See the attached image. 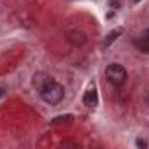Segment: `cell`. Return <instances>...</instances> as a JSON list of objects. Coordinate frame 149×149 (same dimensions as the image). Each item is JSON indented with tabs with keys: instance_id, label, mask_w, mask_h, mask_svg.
<instances>
[{
	"instance_id": "obj_1",
	"label": "cell",
	"mask_w": 149,
	"mask_h": 149,
	"mask_svg": "<svg viewBox=\"0 0 149 149\" xmlns=\"http://www.w3.org/2000/svg\"><path fill=\"white\" fill-rule=\"evenodd\" d=\"M39 93H40V98H42L46 104H49V105L60 104V102L63 100V97H65L63 86H61L60 83H56L54 79H49V81L39 90Z\"/></svg>"
},
{
	"instance_id": "obj_2",
	"label": "cell",
	"mask_w": 149,
	"mask_h": 149,
	"mask_svg": "<svg viewBox=\"0 0 149 149\" xmlns=\"http://www.w3.org/2000/svg\"><path fill=\"white\" fill-rule=\"evenodd\" d=\"M105 77L112 86H123L128 79V74H126L125 67H121L119 63H111L105 68Z\"/></svg>"
},
{
	"instance_id": "obj_3",
	"label": "cell",
	"mask_w": 149,
	"mask_h": 149,
	"mask_svg": "<svg viewBox=\"0 0 149 149\" xmlns=\"http://www.w3.org/2000/svg\"><path fill=\"white\" fill-rule=\"evenodd\" d=\"M67 40L70 44H74V46H83L86 42V35L83 32H79V30H72V32L67 33Z\"/></svg>"
},
{
	"instance_id": "obj_4",
	"label": "cell",
	"mask_w": 149,
	"mask_h": 149,
	"mask_svg": "<svg viewBox=\"0 0 149 149\" xmlns=\"http://www.w3.org/2000/svg\"><path fill=\"white\" fill-rule=\"evenodd\" d=\"M83 102H84V105H88V107H95L97 104H98V93H97V90H95V86L93 88H90L86 93H84V97H83Z\"/></svg>"
},
{
	"instance_id": "obj_5",
	"label": "cell",
	"mask_w": 149,
	"mask_h": 149,
	"mask_svg": "<svg viewBox=\"0 0 149 149\" xmlns=\"http://www.w3.org/2000/svg\"><path fill=\"white\" fill-rule=\"evenodd\" d=\"M49 79H53V77H49L47 74H44V72H37L35 76H33V86H35L37 90H40V88L49 81Z\"/></svg>"
},
{
	"instance_id": "obj_6",
	"label": "cell",
	"mask_w": 149,
	"mask_h": 149,
	"mask_svg": "<svg viewBox=\"0 0 149 149\" xmlns=\"http://www.w3.org/2000/svg\"><path fill=\"white\" fill-rule=\"evenodd\" d=\"M135 46H137L142 53H147V51H149V46H147V32H144V33H142V37L135 42Z\"/></svg>"
},
{
	"instance_id": "obj_7",
	"label": "cell",
	"mask_w": 149,
	"mask_h": 149,
	"mask_svg": "<svg viewBox=\"0 0 149 149\" xmlns=\"http://www.w3.org/2000/svg\"><path fill=\"white\" fill-rule=\"evenodd\" d=\"M74 119V116H58V118H54L51 123L53 125H60V123H70Z\"/></svg>"
},
{
	"instance_id": "obj_8",
	"label": "cell",
	"mask_w": 149,
	"mask_h": 149,
	"mask_svg": "<svg viewBox=\"0 0 149 149\" xmlns=\"http://www.w3.org/2000/svg\"><path fill=\"white\" fill-rule=\"evenodd\" d=\"M121 33V30H114V32H111L109 35H107V39H105V42H104V46H109L114 39H116V35H119Z\"/></svg>"
},
{
	"instance_id": "obj_9",
	"label": "cell",
	"mask_w": 149,
	"mask_h": 149,
	"mask_svg": "<svg viewBox=\"0 0 149 149\" xmlns=\"http://www.w3.org/2000/svg\"><path fill=\"white\" fill-rule=\"evenodd\" d=\"M2 95H4V90H0V97H2Z\"/></svg>"
},
{
	"instance_id": "obj_10",
	"label": "cell",
	"mask_w": 149,
	"mask_h": 149,
	"mask_svg": "<svg viewBox=\"0 0 149 149\" xmlns=\"http://www.w3.org/2000/svg\"><path fill=\"white\" fill-rule=\"evenodd\" d=\"M133 2H140V0H133Z\"/></svg>"
}]
</instances>
